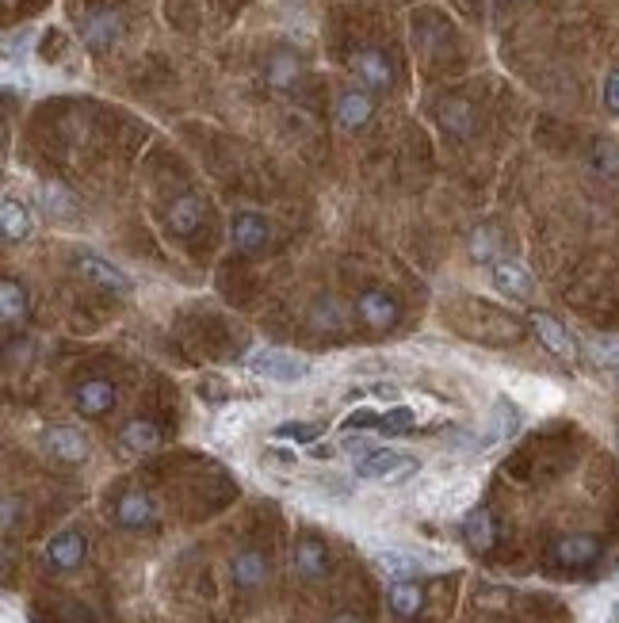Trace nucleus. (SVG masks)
I'll return each mask as SVG.
<instances>
[{
    "instance_id": "nucleus-18",
    "label": "nucleus",
    "mask_w": 619,
    "mask_h": 623,
    "mask_svg": "<svg viewBox=\"0 0 619 623\" xmlns=\"http://www.w3.org/2000/svg\"><path fill=\"white\" fill-rule=\"evenodd\" d=\"M123 444L134 448V452H153V448L161 444V432L153 429L150 421H134V425H127V432H123Z\"/></svg>"
},
{
    "instance_id": "nucleus-14",
    "label": "nucleus",
    "mask_w": 619,
    "mask_h": 623,
    "mask_svg": "<svg viewBox=\"0 0 619 623\" xmlns=\"http://www.w3.org/2000/svg\"><path fill=\"white\" fill-rule=\"evenodd\" d=\"M390 604H394V612L398 616H417L421 612V604H425V593L413 585V581H394L390 585Z\"/></svg>"
},
{
    "instance_id": "nucleus-12",
    "label": "nucleus",
    "mask_w": 619,
    "mask_h": 623,
    "mask_svg": "<svg viewBox=\"0 0 619 623\" xmlns=\"http://www.w3.org/2000/svg\"><path fill=\"white\" fill-rule=\"evenodd\" d=\"M597 551H600V543L593 536H570L555 547L558 562H566V566H585V562L597 559Z\"/></svg>"
},
{
    "instance_id": "nucleus-32",
    "label": "nucleus",
    "mask_w": 619,
    "mask_h": 623,
    "mask_svg": "<svg viewBox=\"0 0 619 623\" xmlns=\"http://www.w3.org/2000/svg\"><path fill=\"white\" fill-rule=\"evenodd\" d=\"M268 459L279 467H295V452H283V448H268Z\"/></svg>"
},
{
    "instance_id": "nucleus-5",
    "label": "nucleus",
    "mask_w": 619,
    "mask_h": 623,
    "mask_svg": "<svg viewBox=\"0 0 619 623\" xmlns=\"http://www.w3.org/2000/svg\"><path fill=\"white\" fill-rule=\"evenodd\" d=\"M478 490H482L478 474H459V478H448V486H444V494H440V501H436V509H440V513H459V509H470V505L478 501Z\"/></svg>"
},
{
    "instance_id": "nucleus-28",
    "label": "nucleus",
    "mask_w": 619,
    "mask_h": 623,
    "mask_svg": "<svg viewBox=\"0 0 619 623\" xmlns=\"http://www.w3.org/2000/svg\"><path fill=\"white\" fill-rule=\"evenodd\" d=\"M16 314H23V291L8 280L4 283V318H16Z\"/></svg>"
},
{
    "instance_id": "nucleus-7",
    "label": "nucleus",
    "mask_w": 619,
    "mask_h": 623,
    "mask_svg": "<svg viewBox=\"0 0 619 623\" xmlns=\"http://www.w3.org/2000/svg\"><path fill=\"white\" fill-rule=\"evenodd\" d=\"M493 283H497V291H505V295H513V299H532V291H535L532 276H528L516 260H497V264H493Z\"/></svg>"
},
{
    "instance_id": "nucleus-31",
    "label": "nucleus",
    "mask_w": 619,
    "mask_h": 623,
    "mask_svg": "<svg viewBox=\"0 0 619 623\" xmlns=\"http://www.w3.org/2000/svg\"><path fill=\"white\" fill-rule=\"evenodd\" d=\"M604 104L612 111H619V69H612L608 81H604Z\"/></svg>"
},
{
    "instance_id": "nucleus-9",
    "label": "nucleus",
    "mask_w": 619,
    "mask_h": 623,
    "mask_svg": "<svg viewBox=\"0 0 619 623\" xmlns=\"http://www.w3.org/2000/svg\"><path fill=\"white\" fill-rule=\"evenodd\" d=\"M532 325H535V333H539V341L547 344L555 356H562V360H570L574 356L577 348H574V341H570V333L562 329V325L551 318V314H535L532 318Z\"/></svg>"
},
{
    "instance_id": "nucleus-6",
    "label": "nucleus",
    "mask_w": 619,
    "mask_h": 623,
    "mask_svg": "<svg viewBox=\"0 0 619 623\" xmlns=\"http://www.w3.org/2000/svg\"><path fill=\"white\" fill-rule=\"evenodd\" d=\"M46 562L58 566V570H77L85 562V536L77 532H62L58 539L46 543Z\"/></svg>"
},
{
    "instance_id": "nucleus-13",
    "label": "nucleus",
    "mask_w": 619,
    "mask_h": 623,
    "mask_svg": "<svg viewBox=\"0 0 619 623\" xmlns=\"http://www.w3.org/2000/svg\"><path fill=\"white\" fill-rule=\"evenodd\" d=\"M352 69H356L371 88L390 85V65H386L383 54H375V50H360V54L352 58Z\"/></svg>"
},
{
    "instance_id": "nucleus-19",
    "label": "nucleus",
    "mask_w": 619,
    "mask_h": 623,
    "mask_svg": "<svg viewBox=\"0 0 619 623\" xmlns=\"http://www.w3.org/2000/svg\"><path fill=\"white\" fill-rule=\"evenodd\" d=\"M467 539H470V547H478V551L493 547V520L486 509H478V513L467 516Z\"/></svg>"
},
{
    "instance_id": "nucleus-15",
    "label": "nucleus",
    "mask_w": 619,
    "mask_h": 623,
    "mask_svg": "<svg viewBox=\"0 0 619 623\" xmlns=\"http://www.w3.org/2000/svg\"><path fill=\"white\" fill-rule=\"evenodd\" d=\"M337 119H341V127H360V123H367L371 119V100L363 96V92H348V96H341V104H337Z\"/></svg>"
},
{
    "instance_id": "nucleus-4",
    "label": "nucleus",
    "mask_w": 619,
    "mask_h": 623,
    "mask_svg": "<svg viewBox=\"0 0 619 623\" xmlns=\"http://www.w3.org/2000/svg\"><path fill=\"white\" fill-rule=\"evenodd\" d=\"M46 448H50V455H58V459H65V463H81V459H88V452H92V444H88V436L81 429H69V425H58V429H46Z\"/></svg>"
},
{
    "instance_id": "nucleus-2",
    "label": "nucleus",
    "mask_w": 619,
    "mask_h": 623,
    "mask_svg": "<svg viewBox=\"0 0 619 623\" xmlns=\"http://www.w3.org/2000/svg\"><path fill=\"white\" fill-rule=\"evenodd\" d=\"M356 474H360V478H371V482H390V486H398V482H406V478L417 474V459L406 452H394V448H375L371 455L356 459Z\"/></svg>"
},
{
    "instance_id": "nucleus-29",
    "label": "nucleus",
    "mask_w": 619,
    "mask_h": 623,
    "mask_svg": "<svg viewBox=\"0 0 619 623\" xmlns=\"http://www.w3.org/2000/svg\"><path fill=\"white\" fill-rule=\"evenodd\" d=\"M245 421H249V409H226V413H222V421H218V429L222 432H241L245 429Z\"/></svg>"
},
{
    "instance_id": "nucleus-16",
    "label": "nucleus",
    "mask_w": 619,
    "mask_h": 623,
    "mask_svg": "<svg viewBox=\"0 0 619 623\" xmlns=\"http://www.w3.org/2000/svg\"><path fill=\"white\" fill-rule=\"evenodd\" d=\"M150 520H153V505L146 494H127L119 501V524L142 528V524H150Z\"/></svg>"
},
{
    "instance_id": "nucleus-1",
    "label": "nucleus",
    "mask_w": 619,
    "mask_h": 623,
    "mask_svg": "<svg viewBox=\"0 0 619 623\" xmlns=\"http://www.w3.org/2000/svg\"><path fill=\"white\" fill-rule=\"evenodd\" d=\"M249 371L260 375V379H268V383H302L306 375H310V364L295 356V352H283V348H257L253 356H249Z\"/></svg>"
},
{
    "instance_id": "nucleus-25",
    "label": "nucleus",
    "mask_w": 619,
    "mask_h": 623,
    "mask_svg": "<svg viewBox=\"0 0 619 623\" xmlns=\"http://www.w3.org/2000/svg\"><path fill=\"white\" fill-rule=\"evenodd\" d=\"M444 127H451L455 134H467L470 130V108L467 104H448V108H444Z\"/></svg>"
},
{
    "instance_id": "nucleus-26",
    "label": "nucleus",
    "mask_w": 619,
    "mask_h": 623,
    "mask_svg": "<svg viewBox=\"0 0 619 623\" xmlns=\"http://www.w3.org/2000/svg\"><path fill=\"white\" fill-rule=\"evenodd\" d=\"M344 452L352 455V459H363V455H371L375 452V444H371V436H363V432H348L344 436V444H341Z\"/></svg>"
},
{
    "instance_id": "nucleus-24",
    "label": "nucleus",
    "mask_w": 619,
    "mask_h": 623,
    "mask_svg": "<svg viewBox=\"0 0 619 623\" xmlns=\"http://www.w3.org/2000/svg\"><path fill=\"white\" fill-rule=\"evenodd\" d=\"M27 211L16 207V199H4V234L8 237H27Z\"/></svg>"
},
{
    "instance_id": "nucleus-8",
    "label": "nucleus",
    "mask_w": 619,
    "mask_h": 623,
    "mask_svg": "<svg viewBox=\"0 0 619 623\" xmlns=\"http://www.w3.org/2000/svg\"><path fill=\"white\" fill-rule=\"evenodd\" d=\"M513 394L516 398H524L532 409H555L558 402H562L558 387L543 383V379H532V375H520V379H513Z\"/></svg>"
},
{
    "instance_id": "nucleus-21",
    "label": "nucleus",
    "mask_w": 619,
    "mask_h": 623,
    "mask_svg": "<svg viewBox=\"0 0 619 623\" xmlns=\"http://www.w3.org/2000/svg\"><path fill=\"white\" fill-rule=\"evenodd\" d=\"M276 436L279 440H295V444H314L321 436V425L318 421H283Z\"/></svg>"
},
{
    "instance_id": "nucleus-3",
    "label": "nucleus",
    "mask_w": 619,
    "mask_h": 623,
    "mask_svg": "<svg viewBox=\"0 0 619 623\" xmlns=\"http://www.w3.org/2000/svg\"><path fill=\"white\" fill-rule=\"evenodd\" d=\"M516 429H520V413H516V406L509 398H497L490 409V425H486V432H482V436H470V440H459V444L470 448V452H486L497 440H509Z\"/></svg>"
},
{
    "instance_id": "nucleus-23",
    "label": "nucleus",
    "mask_w": 619,
    "mask_h": 623,
    "mask_svg": "<svg viewBox=\"0 0 619 623\" xmlns=\"http://www.w3.org/2000/svg\"><path fill=\"white\" fill-rule=\"evenodd\" d=\"M417 425V413L409 406H394L386 417H379V432H386V436H398V432H409Z\"/></svg>"
},
{
    "instance_id": "nucleus-27",
    "label": "nucleus",
    "mask_w": 619,
    "mask_h": 623,
    "mask_svg": "<svg viewBox=\"0 0 619 623\" xmlns=\"http://www.w3.org/2000/svg\"><path fill=\"white\" fill-rule=\"evenodd\" d=\"M593 360L600 367H619V341H597L593 344Z\"/></svg>"
},
{
    "instance_id": "nucleus-20",
    "label": "nucleus",
    "mask_w": 619,
    "mask_h": 623,
    "mask_svg": "<svg viewBox=\"0 0 619 623\" xmlns=\"http://www.w3.org/2000/svg\"><path fill=\"white\" fill-rule=\"evenodd\" d=\"M115 35H119V23H115V16H92V20L85 23V39L92 46H107L115 43Z\"/></svg>"
},
{
    "instance_id": "nucleus-17",
    "label": "nucleus",
    "mask_w": 619,
    "mask_h": 623,
    "mask_svg": "<svg viewBox=\"0 0 619 623\" xmlns=\"http://www.w3.org/2000/svg\"><path fill=\"white\" fill-rule=\"evenodd\" d=\"M295 570H299L302 578H321V574H325V547L314 543V539L299 543V551H295Z\"/></svg>"
},
{
    "instance_id": "nucleus-10",
    "label": "nucleus",
    "mask_w": 619,
    "mask_h": 623,
    "mask_svg": "<svg viewBox=\"0 0 619 623\" xmlns=\"http://www.w3.org/2000/svg\"><path fill=\"white\" fill-rule=\"evenodd\" d=\"M81 272H85L88 280H96V283H104V287H111V291H130V280L119 272V268H111L107 260L100 257H92V253H81Z\"/></svg>"
},
{
    "instance_id": "nucleus-34",
    "label": "nucleus",
    "mask_w": 619,
    "mask_h": 623,
    "mask_svg": "<svg viewBox=\"0 0 619 623\" xmlns=\"http://www.w3.org/2000/svg\"><path fill=\"white\" fill-rule=\"evenodd\" d=\"M314 459H333V448H329V444H318V448H314Z\"/></svg>"
},
{
    "instance_id": "nucleus-11",
    "label": "nucleus",
    "mask_w": 619,
    "mask_h": 623,
    "mask_svg": "<svg viewBox=\"0 0 619 623\" xmlns=\"http://www.w3.org/2000/svg\"><path fill=\"white\" fill-rule=\"evenodd\" d=\"M115 406V390L111 383H85V387L77 390V409L85 413V417H100L107 409Z\"/></svg>"
},
{
    "instance_id": "nucleus-33",
    "label": "nucleus",
    "mask_w": 619,
    "mask_h": 623,
    "mask_svg": "<svg viewBox=\"0 0 619 623\" xmlns=\"http://www.w3.org/2000/svg\"><path fill=\"white\" fill-rule=\"evenodd\" d=\"M16 524V497H4V532H12Z\"/></svg>"
},
{
    "instance_id": "nucleus-22",
    "label": "nucleus",
    "mask_w": 619,
    "mask_h": 623,
    "mask_svg": "<svg viewBox=\"0 0 619 623\" xmlns=\"http://www.w3.org/2000/svg\"><path fill=\"white\" fill-rule=\"evenodd\" d=\"M234 581H241V585H257V581H264V559L253 555V551L237 555L234 559Z\"/></svg>"
},
{
    "instance_id": "nucleus-35",
    "label": "nucleus",
    "mask_w": 619,
    "mask_h": 623,
    "mask_svg": "<svg viewBox=\"0 0 619 623\" xmlns=\"http://www.w3.org/2000/svg\"><path fill=\"white\" fill-rule=\"evenodd\" d=\"M333 623H360V620H356V616H348V612H344V616H337V620H333Z\"/></svg>"
},
{
    "instance_id": "nucleus-30",
    "label": "nucleus",
    "mask_w": 619,
    "mask_h": 623,
    "mask_svg": "<svg viewBox=\"0 0 619 623\" xmlns=\"http://www.w3.org/2000/svg\"><path fill=\"white\" fill-rule=\"evenodd\" d=\"M363 425H379V413L375 409H356V413H348V421H344V429H363Z\"/></svg>"
}]
</instances>
